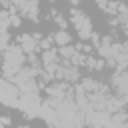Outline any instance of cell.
I'll return each mask as SVG.
<instances>
[{
  "label": "cell",
  "instance_id": "10",
  "mask_svg": "<svg viewBox=\"0 0 128 128\" xmlns=\"http://www.w3.org/2000/svg\"><path fill=\"white\" fill-rule=\"evenodd\" d=\"M126 52H128V50H126Z\"/></svg>",
  "mask_w": 128,
  "mask_h": 128
},
{
  "label": "cell",
  "instance_id": "3",
  "mask_svg": "<svg viewBox=\"0 0 128 128\" xmlns=\"http://www.w3.org/2000/svg\"><path fill=\"white\" fill-rule=\"evenodd\" d=\"M70 20H72V24H74V28H76V32H78V36L82 40H90L94 36L92 22H90V18H88L86 12H82L78 8H72L70 10Z\"/></svg>",
  "mask_w": 128,
  "mask_h": 128
},
{
  "label": "cell",
  "instance_id": "8",
  "mask_svg": "<svg viewBox=\"0 0 128 128\" xmlns=\"http://www.w3.org/2000/svg\"><path fill=\"white\" fill-rule=\"evenodd\" d=\"M18 128H30V126H18Z\"/></svg>",
  "mask_w": 128,
  "mask_h": 128
},
{
  "label": "cell",
  "instance_id": "6",
  "mask_svg": "<svg viewBox=\"0 0 128 128\" xmlns=\"http://www.w3.org/2000/svg\"><path fill=\"white\" fill-rule=\"evenodd\" d=\"M52 42H54L58 48H62V46H70V42H72V36H70L66 30H58V32H54V36H52Z\"/></svg>",
  "mask_w": 128,
  "mask_h": 128
},
{
  "label": "cell",
  "instance_id": "4",
  "mask_svg": "<svg viewBox=\"0 0 128 128\" xmlns=\"http://www.w3.org/2000/svg\"><path fill=\"white\" fill-rule=\"evenodd\" d=\"M18 96H20L18 86L12 84L6 78H0V104H4L8 108H16L18 106Z\"/></svg>",
  "mask_w": 128,
  "mask_h": 128
},
{
  "label": "cell",
  "instance_id": "5",
  "mask_svg": "<svg viewBox=\"0 0 128 128\" xmlns=\"http://www.w3.org/2000/svg\"><path fill=\"white\" fill-rule=\"evenodd\" d=\"M40 36H32V34H20L16 38V44L26 52V54H34L40 50Z\"/></svg>",
  "mask_w": 128,
  "mask_h": 128
},
{
  "label": "cell",
  "instance_id": "1",
  "mask_svg": "<svg viewBox=\"0 0 128 128\" xmlns=\"http://www.w3.org/2000/svg\"><path fill=\"white\" fill-rule=\"evenodd\" d=\"M2 64H0V74L2 78L10 80L14 74H18L26 66V52L18 44H8L2 52Z\"/></svg>",
  "mask_w": 128,
  "mask_h": 128
},
{
  "label": "cell",
  "instance_id": "9",
  "mask_svg": "<svg viewBox=\"0 0 128 128\" xmlns=\"http://www.w3.org/2000/svg\"><path fill=\"white\" fill-rule=\"evenodd\" d=\"M50 2H56V0H50Z\"/></svg>",
  "mask_w": 128,
  "mask_h": 128
},
{
  "label": "cell",
  "instance_id": "2",
  "mask_svg": "<svg viewBox=\"0 0 128 128\" xmlns=\"http://www.w3.org/2000/svg\"><path fill=\"white\" fill-rule=\"evenodd\" d=\"M42 98H40V94H24V92H20V96H18V110L20 112H24V116L26 118H38V114H40V108H42Z\"/></svg>",
  "mask_w": 128,
  "mask_h": 128
},
{
  "label": "cell",
  "instance_id": "7",
  "mask_svg": "<svg viewBox=\"0 0 128 128\" xmlns=\"http://www.w3.org/2000/svg\"><path fill=\"white\" fill-rule=\"evenodd\" d=\"M78 2H80V0H70V4H72V6H76Z\"/></svg>",
  "mask_w": 128,
  "mask_h": 128
}]
</instances>
